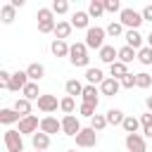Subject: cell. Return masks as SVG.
<instances>
[{
	"instance_id": "cell-35",
	"label": "cell",
	"mask_w": 152,
	"mask_h": 152,
	"mask_svg": "<svg viewBox=\"0 0 152 152\" xmlns=\"http://www.w3.org/2000/svg\"><path fill=\"white\" fill-rule=\"evenodd\" d=\"M126 31H124V24L121 21H109V26H107V36H112V38H116V36H124Z\"/></svg>"
},
{
	"instance_id": "cell-1",
	"label": "cell",
	"mask_w": 152,
	"mask_h": 152,
	"mask_svg": "<svg viewBox=\"0 0 152 152\" xmlns=\"http://www.w3.org/2000/svg\"><path fill=\"white\" fill-rule=\"evenodd\" d=\"M36 19H38V31L40 33H55L57 19H55V12L50 7H40L38 14H36Z\"/></svg>"
},
{
	"instance_id": "cell-13",
	"label": "cell",
	"mask_w": 152,
	"mask_h": 152,
	"mask_svg": "<svg viewBox=\"0 0 152 152\" xmlns=\"http://www.w3.org/2000/svg\"><path fill=\"white\" fill-rule=\"evenodd\" d=\"M40 131L48 133V135L59 133V131H62V121H57L55 116H43V119H40Z\"/></svg>"
},
{
	"instance_id": "cell-38",
	"label": "cell",
	"mask_w": 152,
	"mask_h": 152,
	"mask_svg": "<svg viewBox=\"0 0 152 152\" xmlns=\"http://www.w3.org/2000/svg\"><path fill=\"white\" fill-rule=\"evenodd\" d=\"M74 107H76V102H74V97H62L59 100V109L64 112V114H74Z\"/></svg>"
},
{
	"instance_id": "cell-48",
	"label": "cell",
	"mask_w": 152,
	"mask_h": 152,
	"mask_svg": "<svg viewBox=\"0 0 152 152\" xmlns=\"http://www.w3.org/2000/svg\"><path fill=\"white\" fill-rule=\"evenodd\" d=\"M66 152H76V150H66Z\"/></svg>"
},
{
	"instance_id": "cell-36",
	"label": "cell",
	"mask_w": 152,
	"mask_h": 152,
	"mask_svg": "<svg viewBox=\"0 0 152 152\" xmlns=\"http://www.w3.org/2000/svg\"><path fill=\"white\" fill-rule=\"evenodd\" d=\"M150 86H152V76L150 74H145V71L135 74V88H150Z\"/></svg>"
},
{
	"instance_id": "cell-29",
	"label": "cell",
	"mask_w": 152,
	"mask_h": 152,
	"mask_svg": "<svg viewBox=\"0 0 152 152\" xmlns=\"http://www.w3.org/2000/svg\"><path fill=\"white\" fill-rule=\"evenodd\" d=\"M86 81H88V86H95V83H102L104 81V74L100 71V69H86Z\"/></svg>"
},
{
	"instance_id": "cell-24",
	"label": "cell",
	"mask_w": 152,
	"mask_h": 152,
	"mask_svg": "<svg viewBox=\"0 0 152 152\" xmlns=\"http://www.w3.org/2000/svg\"><path fill=\"white\" fill-rule=\"evenodd\" d=\"M133 59H138V50H133V48H128V45L119 48V62H124V64H131Z\"/></svg>"
},
{
	"instance_id": "cell-26",
	"label": "cell",
	"mask_w": 152,
	"mask_h": 152,
	"mask_svg": "<svg viewBox=\"0 0 152 152\" xmlns=\"http://www.w3.org/2000/svg\"><path fill=\"white\" fill-rule=\"evenodd\" d=\"M64 88H66V95L69 97H74V95H83V83L81 81H76V78H69L66 83H64Z\"/></svg>"
},
{
	"instance_id": "cell-45",
	"label": "cell",
	"mask_w": 152,
	"mask_h": 152,
	"mask_svg": "<svg viewBox=\"0 0 152 152\" xmlns=\"http://www.w3.org/2000/svg\"><path fill=\"white\" fill-rule=\"evenodd\" d=\"M145 107L152 112V95H147V97H145Z\"/></svg>"
},
{
	"instance_id": "cell-3",
	"label": "cell",
	"mask_w": 152,
	"mask_h": 152,
	"mask_svg": "<svg viewBox=\"0 0 152 152\" xmlns=\"http://www.w3.org/2000/svg\"><path fill=\"white\" fill-rule=\"evenodd\" d=\"M69 62L74 66H88L90 57H88V45L86 43H74L69 50Z\"/></svg>"
},
{
	"instance_id": "cell-30",
	"label": "cell",
	"mask_w": 152,
	"mask_h": 152,
	"mask_svg": "<svg viewBox=\"0 0 152 152\" xmlns=\"http://www.w3.org/2000/svg\"><path fill=\"white\" fill-rule=\"evenodd\" d=\"M121 128L126 131V135L138 133V128H140V119H135V116H126V119H124V124H121Z\"/></svg>"
},
{
	"instance_id": "cell-10",
	"label": "cell",
	"mask_w": 152,
	"mask_h": 152,
	"mask_svg": "<svg viewBox=\"0 0 152 152\" xmlns=\"http://www.w3.org/2000/svg\"><path fill=\"white\" fill-rule=\"evenodd\" d=\"M126 150H128V152H147L145 138H142L140 133H131V135H126Z\"/></svg>"
},
{
	"instance_id": "cell-20",
	"label": "cell",
	"mask_w": 152,
	"mask_h": 152,
	"mask_svg": "<svg viewBox=\"0 0 152 152\" xmlns=\"http://www.w3.org/2000/svg\"><path fill=\"white\" fill-rule=\"evenodd\" d=\"M26 74H28V81L38 83V81L45 76V66H43V64H38V62H33V64H28V66H26Z\"/></svg>"
},
{
	"instance_id": "cell-44",
	"label": "cell",
	"mask_w": 152,
	"mask_h": 152,
	"mask_svg": "<svg viewBox=\"0 0 152 152\" xmlns=\"http://www.w3.org/2000/svg\"><path fill=\"white\" fill-rule=\"evenodd\" d=\"M142 19L145 21H152V5H145L142 7Z\"/></svg>"
},
{
	"instance_id": "cell-25",
	"label": "cell",
	"mask_w": 152,
	"mask_h": 152,
	"mask_svg": "<svg viewBox=\"0 0 152 152\" xmlns=\"http://www.w3.org/2000/svg\"><path fill=\"white\" fill-rule=\"evenodd\" d=\"M109 74H112V78L121 81L124 76H128V64H124V62H114V64L109 66Z\"/></svg>"
},
{
	"instance_id": "cell-8",
	"label": "cell",
	"mask_w": 152,
	"mask_h": 152,
	"mask_svg": "<svg viewBox=\"0 0 152 152\" xmlns=\"http://www.w3.org/2000/svg\"><path fill=\"white\" fill-rule=\"evenodd\" d=\"M62 133L71 135V138H76L81 133V124H78V119L74 114H64V119H62Z\"/></svg>"
},
{
	"instance_id": "cell-6",
	"label": "cell",
	"mask_w": 152,
	"mask_h": 152,
	"mask_svg": "<svg viewBox=\"0 0 152 152\" xmlns=\"http://www.w3.org/2000/svg\"><path fill=\"white\" fill-rule=\"evenodd\" d=\"M76 145L78 147H95L97 145V131L95 128H81V133L76 135Z\"/></svg>"
},
{
	"instance_id": "cell-39",
	"label": "cell",
	"mask_w": 152,
	"mask_h": 152,
	"mask_svg": "<svg viewBox=\"0 0 152 152\" xmlns=\"http://www.w3.org/2000/svg\"><path fill=\"white\" fill-rule=\"evenodd\" d=\"M50 10H52L55 14H66V12H69V2H66V0H55Z\"/></svg>"
},
{
	"instance_id": "cell-11",
	"label": "cell",
	"mask_w": 152,
	"mask_h": 152,
	"mask_svg": "<svg viewBox=\"0 0 152 152\" xmlns=\"http://www.w3.org/2000/svg\"><path fill=\"white\" fill-rule=\"evenodd\" d=\"M26 86H28V74H26V71H14V74H12V81H10V86H7V90L19 93V90H24Z\"/></svg>"
},
{
	"instance_id": "cell-42",
	"label": "cell",
	"mask_w": 152,
	"mask_h": 152,
	"mask_svg": "<svg viewBox=\"0 0 152 152\" xmlns=\"http://www.w3.org/2000/svg\"><path fill=\"white\" fill-rule=\"evenodd\" d=\"M10 81H12V74H10L7 69H0V86H2V88H7V86H10Z\"/></svg>"
},
{
	"instance_id": "cell-18",
	"label": "cell",
	"mask_w": 152,
	"mask_h": 152,
	"mask_svg": "<svg viewBox=\"0 0 152 152\" xmlns=\"http://www.w3.org/2000/svg\"><path fill=\"white\" fill-rule=\"evenodd\" d=\"M124 38H126V45L128 48H133V50H140V48H145L142 45V36H140V31H126L124 33Z\"/></svg>"
},
{
	"instance_id": "cell-33",
	"label": "cell",
	"mask_w": 152,
	"mask_h": 152,
	"mask_svg": "<svg viewBox=\"0 0 152 152\" xmlns=\"http://www.w3.org/2000/svg\"><path fill=\"white\" fill-rule=\"evenodd\" d=\"M138 62H140V64H145V66H150V64H152V48H150V45H145V48H140V50H138Z\"/></svg>"
},
{
	"instance_id": "cell-17",
	"label": "cell",
	"mask_w": 152,
	"mask_h": 152,
	"mask_svg": "<svg viewBox=\"0 0 152 152\" xmlns=\"http://www.w3.org/2000/svg\"><path fill=\"white\" fill-rule=\"evenodd\" d=\"M100 59L104 62V64H114V62H119V50L114 48V45H104L102 50H100Z\"/></svg>"
},
{
	"instance_id": "cell-34",
	"label": "cell",
	"mask_w": 152,
	"mask_h": 152,
	"mask_svg": "<svg viewBox=\"0 0 152 152\" xmlns=\"http://www.w3.org/2000/svg\"><path fill=\"white\" fill-rule=\"evenodd\" d=\"M140 126H142V133L147 138H152V112H147V114L140 116Z\"/></svg>"
},
{
	"instance_id": "cell-32",
	"label": "cell",
	"mask_w": 152,
	"mask_h": 152,
	"mask_svg": "<svg viewBox=\"0 0 152 152\" xmlns=\"http://www.w3.org/2000/svg\"><path fill=\"white\" fill-rule=\"evenodd\" d=\"M88 14H90V17H102V14H104V0H90Z\"/></svg>"
},
{
	"instance_id": "cell-37",
	"label": "cell",
	"mask_w": 152,
	"mask_h": 152,
	"mask_svg": "<svg viewBox=\"0 0 152 152\" xmlns=\"http://www.w3.org/2000/svg\"><path fill=\"white\" fill-rule=\"evenodd\" d=\"M104 126H109V124H107V116H104V114H95V116L90 119V128H95L97 133H100V131H102Z\"/></svg>"
},
{
	"instance_id": "cell-46",
	"label": "cell",
	"mask_w": 152,
	"mask_h": 152,
	"mask_svg": "<svg viewBox=\"0 0 152 152\" xmlns=\"http://www.w3.org/2000/svg\"><path fill=\"white\" fill-rule=\"evenodd\" d=\"M12 7H24V0H12Z\"/></svg>"
},
{
	"instance_id": "cell-9",
	"label": "cell",
	"mask_w": 152,
	"mask_h": 152,
	"mask_svg": "<svg viewBox=\"0 0 152 152\" xmlns=\"http://www.w3.org/2000/svg\"><path fill=\"white\" fill-rule=\"evenodd\" d=\"M57 107H59V102H57V95L43 93V95L38 97V109H40V112L50 114V112H57Z\"/></svg>"
},
{
	"instance_id": "cell-31",
	"label": "cell",
	"mask_w": 152,
	"mask_h": 152,
	"mask_svg": "<svg viewBox=\"0 0 152 152\" xmlns=\"http://www.w3.org/2000/svg\"><path fill=\"white\" fill-rule=\"evenodd\" d=\"M21 93H24V97H26V100H36V102H38V97L43 95V93L38 90V83H33V81H28V86H26Z\"/></svg>"
},
{
	"instance_id": "cell-5",
	"label": "cell",
	"mask_w": 152,
	"mask_h": 152,
	"mask_svg": "<svg viewBox=\"0 0 152 152\" xmlns=\"http://www.w3.org/2000/svg\"><path fill=\"white\" fill-rule=\"evenodd\" d=\"M5 147H7V152H24V140L17 128L5 131Z\"/></svg>"
},
{
	"instance_id": "cell-22",
	"label": "cell",
	"mask_w": 152,
	"mask_h": 152,
	"mask_svg": "<svg viewBox=\"0 0 152 152\" xmlns=\"http://www.w3.org/2000/svg\"><path fill=\"white\" fill-rule=\"evenodd\" d=\"M21 119L24 116H28L31 114V100H26V97H17V102H14V107H12Z\"/></svg>"
},
{
	"instance_id": "cell-15",
	"label": "cell",
	"mask_w": 152,
	"mask_h": 152,
	"mask_svg": "<svg viewBox=\"0 0 152 152\" xmlns=\"http://www.w3.org/2000/svg\"><path fill=\"white\" fill-rule=\"evenodd\" d=\"M88 21H90V14H88V12L76 10V12L71 14V26H74V28H86V31H88V28H90Z\"/></svg>"
},
{
	"instance_id": "cell-41",
	"label": "cell",
	"mask_w": 152,
	"mask_h": 152,
	"mask_svg": "<svg viewBox=\"0 0 152 152\" xmlns=\"http://www.w3.org/2000/svg\"><path fill=\"white\" fill-rule=\"evenodd\" d=\"M104 12H119L121 14V2L119 0H104Z\"/></svg>"
},
{
	"instance_id": "cell-14",
	"label": "cell",
	"mask_w": 152,
	"mask_h": 152,
	"mask_svg": "<svg viewBox=\"0 0 152 152\" xmlns=\"http://www.w3.org/2000/svg\"><path fill=\"white\" fill-rule=\"evenodd\" d=\"M31 145L36 147V152H45V150L50 147V135L43 133V131H38V133L31 135Z\"/></svg>"
},
{
	"instance_id": "cell-28",
	"label": "cell",
	"mask_w": 152,
	"mask_h": 152,
	"mask_svg": "<svg viewBox=\"0 0 152 152\" xmlns=\"http://www.w3.org/2000/svg\"><path fill=\"white\" fill-rule=\"evenodd\" d=\"M0 17H2V24H12L14 17H17V7H12V2L2 5L0 7Z\"/></svg>"
},
{
	"instance_id": "cell-7",
	"label": "cell",
	"mask_w": 152,
	"mask_h": 152,
	"mask_svg": "<svg viewBox=\"0 0 152 152\" xmlns=\"http://www.w3.org/2000/svg\"><path fill=\"white\" fill-rule=\"evenodd\" d=\"M38 128H40V121H38V116L36 114H28V116H24L21 121H19V133L24 135V133H28V135H33V133H38Z\"/></svg>"
},
{
	"instance_id": "cell-4",
	"label": "cell",
	"mask_w": 152,
	"mask_h": 152,
	"mask_svg": "<svg viewBox=\"0 0 152 152\" xmlns=\"http://www.w3.org/2000/svg\"><path fill=\"white\" fill-rule=\"evenodd\" d=\"M119 21H121L128 31H131V28L138 31V26H140L145 19H142V12H135V10H131V7H124L121 14H119Z\"/></svg>"
},
{
	"instance_id": "cell-47",
	"label": "cell",
	"mask_w": 152,
	"mask_h": 152,
	"mask_svg": "<svg viewBox=\"0 0 152 152\" xmlns=\"http://www.w3.org/2000/svg\"><path fill=\"white\" fill-rule=\"evenodd\" d=\"M147 45H150V48H152V33H150V36H147Z\"/></svg>"
},
{
	"instance_id": "cell-12",
	"label": "cell",
	"mask_w": 152,
	"mask_h": 152,
	"mask_svg": "<svg viewBox=\"0 0 152 152\" xmlns=\"http://www.w3.org/2000/svg\"><path fill=\"white\" fill-rule=\"evenodd\" d=\"M121 90V81H116V78H104L102 83H100V95H107V97H114L116 93Z\"/></svg>"
},
{
	"instance_id": "cell-23",
	"label": "cell",
	"mask_w": 152,
	"mask_h": 152,
	"mask_svg": "<svg viewBox=\"0 0 152 152\" xmlns=\"http://www.w3.org/2000/svg\"><path fill=\"white\" fill-rule=\"evenodd\" d=\"M107 124H112V126H121L124 124V119H126V114L121 112V109H116V107H112V109H107Z\"/></svg>"
},
{
	"instance_id": "cell-2",
	"label": "cell",
	"mask_w": 152,
	"mask_h": 152,
	"mask_svg": "<svg viewBox=\"0 0 152 152\" xmlns=\"http://www.w3.org/2000/svg\"><path fill=\"white\" fill-rule=\"evenodd\" d=\"M104 36H107V28H100V26H90L88 31H86V45H88V50H102L104 48Z\"/></svg>"
},
{
	"instance_id": "cell-21",
	"label": "cell",
	"mask_w": 152,
	"mask_h": 152,
	"mask_svg": "<svg viewBox=\"0 0 152 152\" xmlns=\"http://www.w3.org/2000/svg\"><path fill=\"white\" fill-rule=\"evenodd\" d=\"M50 50H52V55H55V57H69L71 45H66V40H52Z\"/></svg>"
},
{
	"instance_id": "cell-43",
	"label": "cell",
	"mask_w": 152,
	"mask_h": 152,
	"mask_svg": "<svg viewBox=\"0 0 152 152\" xmlns=\"http://www.w3.org/2000/svg\"><path fill=\"white\" fill-rule=\"evenodd\" d=\"M135 86V74H128L121 78V88H133Z\"/></svg>"
},
{
	"instance_id": "cell-19",
	"label": "cell",
	"mask_w": 152,
	"mask_h": 152,
	"mask_svg": "<svg viewBox=\"0 0 152 152\" xmlns=\"http://www.w3.org/2000/svg\"><path fill=\"white\" fill-rule=\"evenodd\" d=\"M81 97H83V102H86V104H93V107H97V102H100V90H97L95 86H86Z\"/></svg>"
},
{
	"instance_id": "cell-27",
	"label": "cell",
	"mask_w": 152,
	"mask_h": 152,
	"mask_svg": "<svg viewBox=\"0 0 152 152\" xmlns=\"http://www.w3.org/2000/svg\"><path fill=\"white\" fill-rule=\"evenodd\" d=\"M19 121H21V116L14 109H0V124L10 126V124H19Z\"/></svg>"
},
{
	"instance_id": "cell-40",
	"label": "cell",
	"mask_w": 152,
	"mask_h": 152,
	"mask_svg": "<svg viewBox=\"0 0 152 152\" xmlns=\"http://www.w3.org/2000/svg\"><path fill=\"white\" fill-rule=\"evenodd\" d=\"M95 109H97V107H93V104H86V102H81V107H78L81 116H88V119H93V116H95Z\"/></svg>"
},
{
	"instance_id": "cell-16",
	"label": "cell",
	"mask_w": 152,
	"mask_h": 152,
	"mask_svg": "<svg viewBox=\"0 0 152 152\" xmlns=\"http://www.w3.org/2000/svg\"><path fill=\"white\" fill-rule=\"evenodd\" d=\"M71 21H64V19H59L57 21V26H55V40H66L69 36H71Z\"/></svg>"
}]
</instances>
